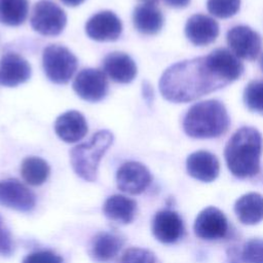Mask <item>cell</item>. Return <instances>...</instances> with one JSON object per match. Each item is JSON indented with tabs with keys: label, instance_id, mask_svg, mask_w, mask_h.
<instances>
[{
	"label": "cell",
	"instance_id": "1",
	"mask_svg": "<svg viewBox=\"0 0 263 263\" xmlns=\"http://www.w3.org/2000/svg\"><path fill=\"white\" fill-rule=\"evenodd\" d=\"M229 84L206 57L182 61L168 67L160 77L159 90L172 103H187Z\"/></svg>",
	"mask_w": 263,
	"mask_h": 263
},
{
	"label": "cell",
	"instance_id": "2",
	"mask_svg": "<svg viewBox=\"0 0 263 263\" xmlns=\"http://www.w3.org/2000/svg\"><path fill=\"white\" fill-rule=\"evenodd\" d=\"M262 136L254 127L237 129L226 144L224 156L230 173L239 178H251L260 171Z\"/></svg>",
	"mask_w": 263,
	"mask_h": 263
},
{
	"label": "cell",
	"instance_id": "3",
	"mask_svg": "<svg viewBox=\"0 0 263 263\" xmlns=\"http://www.w3.org/2000/svg\"><path fill=\"white\" fill-rule=\"evenodd\" d=\"M229 123L225 106L217 100H206L189 108L183 120V128L191 138L213 139L226 133Z\"/></svg>",
	"mask_w": 263,
	"mask_h": 263
},
{
	"label": "cell",
	"instance_id": "4",
	"mask_svg": "<svg viewBox=\"0 0 263 263\" xmlns=\"http://www.w3.org/2000/svg\"><path fill=\"white\" fill-rule=\"evenodd\" d=\"M113 140L114 136L110 130L102 129L88 141L73 147L70 151V162L75 174L84 181H96L99 163Z\"/></svg>",
	"mask_w": 263,
	"mask_h": 263
},
{
	"label": "cell",
	"instance_id": "5",
	"mask_svg": "<svg viewBox=\"0 0 263 263\" xmlns=\"http://www.w3.org/2000/svg\"><path fill=\"white\" fill-rule=\"evenodd\" d=\"M42 66L46 77L51 82L65 84L76 72L78 60L67 47L50 44L43 50Z\"/></svg>",
	"mask_w": 263,
	"mask_h": 263
},
{
	"label": "cell",
	"instance_id": "6",
	"mask_svg": "<svg viewBox=\"0 0 263 263\" xmlns=\"http://www.w3.org/2000/svg\"><path fill=\"white\" fill-rule=\"evenodd\" d=\"M32 28L44 36H57L63 32L67 24L65 11L51 0H40L33 8Z\"/></svg>",
	"mask_w": 263,
	"mask_h": 263
},
{
	"label": "cell",
	"instance_id": "7",
	"mask_svg": "<svg viewBox=\"0 0 263 263\" xmlns=\"http://www.w3.org/2000/svg\"><path fill=\"white\" fill-rule=\"evenodd\" d=\"M74 91L84 101L96 103L108 93L109 84L105 72L86 68L81 70L73 81Z\"/></svg>",
	"mask_w": 263,
	"mask_h": 263
},
{
	"label": "cell",
	"instance_id": "8",
	"mask_svg": "<svg viewBox=\"0 0 263 263\" xmlns=\"http://www.w3.org/2000/svg\"><path fill=\"white\" fill-rule=\"evenodd\" d=\"M0 205L18 212H31L36 205V195L16 179L0 180Z\"/></svg>",
	"mask_w": 263,
	"mask_h": 263
},
{
	"label": "cell",
	"instance_id": "9",
	"mask_svg": "<svg viewBox=\"0 0 263 263\" xmlns=\"http://www.w3.org/2000/svg\"><path fill=\"white\" fill-rule=\"evenodd\" d=\"M152 180L149 170L138 161H127L121 164L116 173V183L119 190L128 194H140L146 190Z\"/></svg>",
	"mask_w": 263,
	"mask_h": 263
},
{
	"label": "cell",
	"instance_id": "10",
	"mask_svg": "<svg viewBox=\"0 0 263 263\" xmlns=\"http://www.w3.org/2000/svg\"><path fill=\"white\" fill-rule=\"evenodd\" d=\"M193 229L195 235L201 239H221L228 233V222L222 211L209 206L198 214Z\"/></svg>",
	"mask_w": 263,
	"mask_h": 263
},
{
	"label": "cell",
	"instance_id": "11",
	"mask_svg": "<svg viewBox=\"0 0 263 263\" xmlns=\"http://www.w3.org/2000/svg\"><path fill=\"white\" fill-rule=\"evenodd\" d=\"M227 43L237 58L254 60L260 52V35L248 26H235L227 33Z\"/></svg>",
	"mask_w": 263,
	"mask_h": 263
},
{
	"label": "cell",
	"instance_id": "12",
	"mask_svg": "<svg viewBox=\"0 0 263 263\" xmlns=\"http://www.w3.org/2000/svg\"><path fill=\"white\" fill-rule=\"evenodd\" d=\"M85 32L96 41H114L121 35L122 23L113 11L103 10L87 21Z\"/></svg>",
	"mask_w": 263,
	"mask_h": 263
},
{
	"label": "cell",
	"instance_id": "13",
	"mask_svg": "<svg viewBox=\"0 0 263 263\" xmlns=\"http://www.w3.org/2000/svg\"><path fill=\"white\" fill-rule=\"evenodd\" d=\"M29 62L15 52H6L0 59V84L15 87L31 77Z\"/></svg>",
	"mask_w": 263,
	"mask_h": 263
},
{
	"label": "cell",
	"instance_id": "14",
	"mask_svg": "<svg viewBox=\"0 0 263 263\" xmlns=\"http://www.w3.org/2000/svg\"><path fill=\"white\" fill-rule=\"evenodd\" d=\"M184 223L178 213L172 210L157 212L152 220V233L162 243H174L184 234Z\"/></svg>",
	"mask_w": 263,
	"mask_h": 263
},
{
	"label": "cell",
	"instance_id": "15",
	"mask_svg": "<svg viewBox=\"0 0 263 263\" xmlns=\"http://www.w3.org/2000/svg\"><path fill=\"white\" fill-rule=\"evenodd\" d=\"M185 34L188 40L197 46L208 45L219 35L218 23L204 14H193L185 25Z\"/></svg>",
	"mask_w": 263,
	"mask_h": 263
},
{
	"label": "cell",
	"instance_id": "16",
	"mask_svg": "<svg viewBox=\"0 0 263 263\" xmlns=\"http://www.w3.org/2000/svg\"><path fill=\"white\" fill-rule=\"evenodd\" d=\"M103 70L114 82L123 84L132 82L138 71L134 60L127 53L120 51H113L105 57Z\"/></svg>",
	"mask_w": 263,
	"mask_h": 263
},
{
	"label": "cell",
	"instance_id": "17",
	"mask_svg": "<svg viewBox=\"0 0 263 263\" xmlns=\"http://www.w3.org/2000/svg\"><path fill=\"white\" fill-rule=\"evenodd\" d=\"M88 127L84 116L76 111L70 110L60 115L54 122L57 136L66 143H76L87 134Z\"/></svg>",
	"mask_w": 263,
	"mask_h": 263
},
{
	"label": "cell",
	"instance_id": "18",
	"mask_svg": "<svg viewBox=\"0 0 263 263\" xmlns=\"http://www.w3.org/2000/svg\"><path fill=\"white\" fill-rule=\"evenodd\" d=\"M186 168L192 178L208 183L218 177L220 164L214 154L209 151L199 150L187 157Z\"/></svg>",
	"mask_w": 263,
	"mask_h": 263
},
{
	"label": "cell",
	"instance_id": "19",
	"mask_svg": "<svg viewBox=\"0 0 263 263\" xmlns=\"http://www.w3.org/2000/svg\"><path fill=\"white\" fill-rule=\"evenodd\" d=\"M124 241L121 236L113 232H99L91 239L88 254L98 263H107L113 260L121 250Z\"/></svg>",
	"mask_w": 263,
	"mask_h": 263
},
{
	"label": "cell",
	"instance_id": "20",
	"mask_svg": "<svg viewBox=\"0 0 263 263\" xmlns=\"http://www.w3.org/2000/svg\"><path fill=\"white\" fill-rule=\"evenodd\" d=\"M105 216L114 222L120 224H129L134 221L137 214V203L121 194L109 196L103 205Z\"/></svg>",
	"mask_w": 263,
	"mask_h": 263
},
{
	"label": "cell",
	"instance_id": "21",
	"mask_svg": "<svg viewBox=\"0 0 263 263\" xmlns=\"http://www.w3.org/2000/svg\"><path fill=\"white\" fill-rule=\"evenodd\" d=\"M238 220L246 225H255L263 220V196L250 192L240 196L234 204Z\"/></svg>",
	"mask_w": 263,
	"mask_h": 263
},
{
	"label": "cell",
	"instance_id": "22",
	"mask_svg": "<svg viewBox=\"0 0 263 263\" xmlns=\"http://www.w3.org/2000/svg\"><path fill=\"white\" fill-rule=\"evenodd\" d=\"M133 23L140 33L154 35L163 26V15L156 6L141 4L134 9Z\"/></svg>",
	"mask_w": 263,
	"mask_h": 263
},
{
	"label": "cell",
	"instance_id": "23",
	"mask_svg": "<svg viewBox=\"0 0 263 263\" xmlns=\"http://www.w3.org/2000/svg\"><path fill=\"white\" fill-rule=\"evenodd\" d=\"M210 57L218 71L229 83L241 76L243 66L238 58L228 49H215L210 53Z\"/></svg>",
	"mask_w": 263,
	"mask_h": 263
},
{
	"label": "cell",
	"instance_id": "24",
	"mask_svg": "<svg viewBox=\"0 0 263 263\" xmlns=\"http://www.w3.org/2000/svg\"><path fill=\"white\" fill-rule=\"evenodd\" d=\"M50 167L48 163L37 156L26 157L21 165V175L23 179L32 186L43 184L49 177Z\"/></svg>",
	"mask_w": 263,
	"mask_h": 263
},
{
	"label": "cell",
	"instance_id": "25",
	"mask_svg": "<svg viewBox=\"0 0 263 263\" xmlns=\"http://www.w3.org/2000/svg\"><path fill=\"white\" fill-rule=\"evenodd\" d=\"M29 12V0H0V22L11 27L22 25Z\"/></svg>",
	"mask_w": 263,
	"mask_h": 263
},
{
	"label": "cell",
	"instance_id": "26",
	"mask_svg": "<svg viewBox=\"0 0 263 263\" xmlns=\"http://www.w3.org/2000/svg\"><path fill=\"white\" fill-rule=\"evenodd\" d=\"M243 103L253 112L263 114V80H253L243 90Z\"/></svg>",
	"mask_w": 263,
	"mask_h": 263
},
{
	"label": "cell",
	"instance_id": "27",
	"mask_svg": "<svg viewBox=\"0 0 263 263\" xmlns=\"http://www.w3.org/2000/svg\"><path fill=\"white\" fill-rule=\"evenodd\" d=\"M206 7L211 14L220 18H228L237 13L240 0H208Z\"/></svg>",
	"mask_w": 263,
	"mask_h": 263
},
{
	"label": "cell",
	"instance_id": "28",
	"mask_svg": "<svg viewBox=\"0 0 263 263\" xmlns=\"http://www.w3.org/2000/svg\"><path fill=\"white\" fill-rule=\"evenodd\" d=\"M243 263H263V239L252 238L248 240L241 251Z\"/></svg>",
	"mask_w": 263,
	"mask_h": 263
},
{
	"label": "cell",
	"instance_id": "29",
	"mask_svg": "<svg viewBox=\"0 0 263 263\" xmlns=\"http://www.w3.org/2000/svg\"><path fill=\"white\" fill-rule=\"evenodd\" d=\"M120 263H156V258L147 249L129 248L121 256Z\"/></svg>",
	"mask_w": 263,
	"mask_h": 263
},
{
	"label": "cell",
	"instance_id": "30",
	"mask_svg": "<svg viewBox=\"0 0 263 263\" xmlns=\"http://www.w3.org/2000/svg\"><path fill=\"white\" fill-rule=\"evenodd\" d=\"M22 263H63V258L52 251L42 250L27 255Z\"/></svg>",
	"mask_w": 263,
	"mask_h": 263
},
{
	"label": "cell",
	"instance_id": "31",
	"mask_svg": "<svg viewBox=\"0 0 263 263\" xmlns=\"http://www.w3.org/2000/svg\"><path fill=\"white\" fill-rule=\"evenodd\" d=\"M14 250V242L9 229L0 216V255L10 256Z\"/></svg>",
	"mask_w": 263,
	"mask_h": 263
},
{
	"label": "cell",
	"instance_id": "32",
	"mask_svg": "<svg viewBox=\"0 0 263 263\" xmlns=\"http://www.w3.org/2000/svg\"><path fill=\"white\" fill-rule=\"evenodd\" d=\"M238 252L236 249L232 248L228 251V255H227V258H228V263H241L242 259H241V255L240 257H238ZM243 262V261H242Z\"/></svg>",
	"mask_w": 263,
	"mask_h": 263
},
{
	"label": "cell",
	"instance_id": "33",
	"mask_svg": "<svg viewBox=\"0 0 263 263\" xmlns=\"http://www.w3.org/2000/svg\"><path fill=\"white\" fill-rule=\"evenodd\" d=\"M164 2L171 7L183 8L189 4L190 0H164Z\"/></svg>",
	"mask_w": 263,
	"mask_h": 263
},
{
	"label": "cell",
	"instance_id": "34",
	"mask_svg": "<svg viewBox=\"0 0 263 263\" xmlns=\"http://www.w3.org/2000/svg\"><path fill=\"white\" fill-rule=\"evenodd\" d=\"M143 95H144V98L148 102H151V100L153 98V89L147 82L143 83Z\"/></svg>",
	"mask_w": 263,
	"mask_h": 263
},
{
	"label": "cell",
	"instance_id": "35",
	"mask_svg": "<svg viewBox=\"0 0 263 263\" xmlns=\"http://www.w3.org/2000/svg\"><path fill=\"white\" fill-rule=\"evenodd\" d=\"M65 5L67 6H71V7H75L80 5L82 2H84L85 0H61Z\"/></svg>",
	"mask_w": 263,
	"mask_h": 263
},
{
	"label": "cell",
	"instance_id": "36",
	"mask_svg": "<svg viewBox=\"0 0 263 263\" xmlns=\"http://www.w3.org/2000/svg\"><path fill=\"white\" fill-rule=\"evenodd\" d=\"M142 5H153L156 6L159 0H138Z\"/></svg>",
	"mask_w": 263,
	"mask_h": 263
},
{
	"label": "cell",
	"instance_id": "37",
	"mask_svg": "<svg viewBox=\"0 0 263 263\" xmlns=\"http://www.w3.org/2000/svg\"><path fill=\"white\" fill-rule=\"evenodd\" d=\"M261 68H262V71H263V55H262V59H261Z\"/></svg>",
	"mask_w": 263,
	"mask_h": 263
}]
</instances>
